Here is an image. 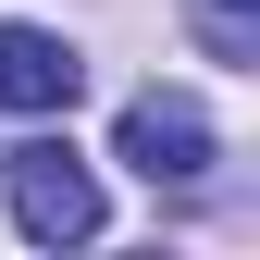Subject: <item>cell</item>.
<instances>
[{
  "label": "cell",
  "mask_w": 260,
  "mask_h": 260,
  "mask_svg": "<svg viewBox=\"0 0 260 260\" xmlns=\"http://www.w3.org/2000/svg\"><path fill=\"white\" fill-rule=\"evenodd\" d=\"M75 87H87L75 38H50V25H0V112L50 124V112H75Z\"/></svg>",
  "instance_id": "3957f363"
},
{
  "label": "cell",
  "mask_w": 260,
  "mask_h": 260,
  "mask_svg": "<svg viewBox=\"0 0 260 260\" xmlns=\"http://www.w3.org/2000/svg\"><path fill=\"white\" fill-rule=\"evenodd\" d=\"M0 174H13V223L38 248H87V236H100V174H87L62 137H25Z\"/></svg>",
  "instance_id": "7a4b0ae2"
},
{
  "label": "cell",
  "mask_w": 260,
  "mask_h": 260,
  "mask_svg": "<svg viewBox=\"0 0 260 260\" xmlns=\"http://www.w3.org/2000/svg\"><path fill=\"white\" fill-rule=\"evenodd\" d=\"M186 13H199V38H211L223 62H248V50H260V0H186Z\"/></svg>",
  "instance_id": "277c9868"
},
{
  "label": "cell",
  "mask_w": 260,
  "mask_h": 260,
  "mask_svg": "<svg viewBox=\"0 0 260 260\" xmlns=\"http://www.w3.org/2000/svg\"><path fill=\"white\" fill-rule=\"evenodd\" d=\"M211 149H223V137H211V112L186 100V87H137L124 124H112V161H124L137 186H199Z\"/></svg>",
  "instance_id": "6da1fadb"
}]
</instances>
